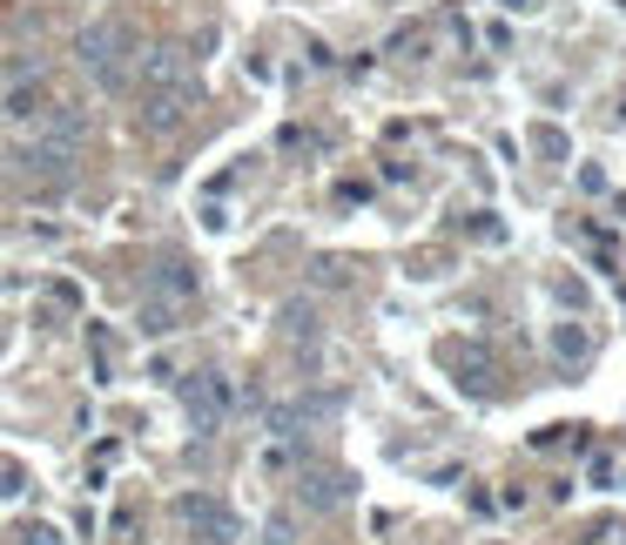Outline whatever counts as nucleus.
<instances>
[{"mask_svg":"<svg viewBox=\"0 0 626 545\" xmlns=\"http://www.w3.org/2000/svg\"><path fill=\"white\" fill-rule=\"evenodd\" d=\"M176 519H182V525H203V532H209V525H216V519H229V512H222V505H216L209 492H189V498H176Z\"/></svg>","mask_w":626,"mask_h":545,"instance_id":"9d476101","label":"nucleus"},{"mask_svg":"<svg viewBox=\"0 0 626 545\" xmlns=\"http://www.w3.org/2000/svg\"><path fill=\"white\" fill-rule=\"evenodd\" d=\"M21 545H61L55 525H21Z\"/></svg>","mask_w":626,"mask_h":545,"instance_id":"4468645a","label":"nucleus"},{"mask_svg":"<svg viewBox=\"0 0 626 545\" xmlns=\"http://www.w3.org/2000/svg\"><path fill=\"white\" fill-rule=\"evenodd\" d=\"M195 290H203L195 263H182V256H162V263H155V296H162V303H189Z\"/></svg>","mask_w":626,"mask_h":545,"instance_id":"1a4fd4ad","label":"nucleus"},{"mask_svg":"<svg viewBox=\"0 0 626 545\" xmlns=\"http://www.w3.org/2000/svg\"><path fill=\"white\" fill-rule=\"evenodd\" d=\"M34 135L68 142V148H88V108H82V101H55L41 122H34Z\"/></svg>","mask_w":626,"mask_h":545,"instance_id":"6e6552de","label":"nucleus"},{"mask_svg":"<svg viewBox=\"0 0 626 545\" xmlns=\"http://www.w3.org/2000/svg\"><path fill=\"white\" fill-rule=\"evenodd\" d=\"M189 108H195V82H182V88H162V95H142V108H135V129H148V135H176V129L189 122Z\"/></svg>","mask_w":626,"mask_h":545,"instance_id":"423d86ee","label":"nucleus"},{"mask_svg":"<svg viewBox=\"0 0 626 545\" xmlns=\"http://www.w3.org/2000/svg\"><path fill=\"white\" fill-rule=\"evenodd\" d=\"M142 330H148V337H169V330H176V303L148 296V303H142Z\"/></svg>","mask_w":626,"mask_h":545,"instance_id":"f8f14e48","label":"nucleus"},{"mask_svg":"<svg viewBox=\"0 0 626 545\" xmlns=\"http://www.w3.org/2000/svg\"><path fill=\"white\" fill-rule=\"evenodd\" d=\"M498 8H505V14H539L545 0H498Z\"/></svg>","mask_w":626,"mask_h":545,"instance_id":"dca6fc26","label":"nucleus"},{"mask_svg":"<svg viewBox=\"0 0 626 545\" xmlns=\"http://www.w3.org/2000/svg\"><path fill=\"white\" fill-rule=\"evenodd\" d=\"M74 61L88 68V82L101 95H129L135 88V27L122 14H101L74 34Z\"/></svg>","mask_w":626,"mask_h":545,"instance_id":"f257e3e1","label":"nucleus"},{"mask_svg":"<svg viewBox=\"0 0 626 545\" xmlns=\"http://www.w3.org/2000/svg\"><path fill=\"white\" fill-rule=\"evenodd\" d=\"M0 498H21V472H14V464H0Z\"/></svg>","mask_w":626,"mask_h":545,"instance_id":"2eb2a0df","label":"nucleus"},{"mask_svg":"<svg viewBox=\"0 0 626 545\" xmlns=\"http://www.w3.org/2000/svg\"><path fill=\"white\" fill-rule=\"evenodd\" d=\"M189 82V55L176 41H155V48H135V88L142 95H162V88H182Z\"/></svg>","mask_w":626,"mask_h":545,"instance_id":"39448f33","label":"nucleus"},{"mask_svg":"<svg viewBox=\"0 0 626 545\" xmlns=\"http://www.w3.org/2000/svg\"><path fill=\"white\" fill-rule=\"evenodd\" d=\"M284 337L290 343H317V310H310V303H284Z\"/></svg>","mask_w":626,"mask_h":545,"instance_id":"9b49d317","label":"nucleus"},{"mask_svg":"<svg viewBox=\"0 0 626 545\" xmlns=\"http://www.w3.org/2000/svg\"><path fill=\"white\" fill-rule=\"evenodd\" d=\"M195 545H203V538H195Z\"/></svg>","mask_w":626,"mask_h":545,"instance_id":"f3484780","label":"nucleus"},{"mask_svg":"<svg viewBox=\"0 0 626 545\" xmlns=\"http://www.w3.org/2000/svg\"><path fill=\"white\" fill-rule=\"evenodd\" d=\"M297 498L310 505V512H337V505L350 498V472H337V464H297Z\"/></svg>","mask_w":626,"mask_h":545,"instance_id":"0eeeda50","label":"nucleus"},{"mask_svg":"<svg viewBox=\"0 0 626 545\" xmlns=\"http://www.w3.org/2000/svg\"><path fill=\"white\" fill-rule=\"evenodd\" d=\"M48 108H55V88H48L41 68H21V82L0 88V122H14V129H34Z\"/></svg>","mask_w":626,"mask_h":545,"instance_id":"20e7f679","label":"nucleus"},{"mask_svg":"<svg viewBox=\"0 0 626 545\" xmlns=\"http://www.w3.org/2000/svg\"><path fill=\"white\" fill-rule=\"evenodd\" d=\"M74 169H82V148H68V142H48V135H27L14 148V175L34 182V189H68Z\"/></svg>","mask_w":626,"mask_h":545,"instance_id":"7ed1b4c3","label":"nucleus"},{"mask_svg":"<svg viewBox=\"0 0 626 545\" xmlns=\"http://www.w3.org/2000/svg\"><path fill=\"white\" fill-rule=\"evenodd\" d=\"M263 545H297V538H290V512H277V519L263 525Z\"/></svg>","mask_w":626,"mask_h":545,"instance_id":"ddd939ff","label":"nucleus"},{"mask_svg":"<svg viewBox=\"0 0 626 545\" xmlns=\"http://www.w3.org/2000/svg\"><path fill=\"white\" fill-rule=\"evenodd\" d=\"M229 411H237V391H229L222 371H195V377H182V417H189L195 438H216L222 424H229Z\"/></svg>","mask_w":626,"mask_h":545,"instance_id":"f03ea898","label":"nucleus"}]
</instances>
